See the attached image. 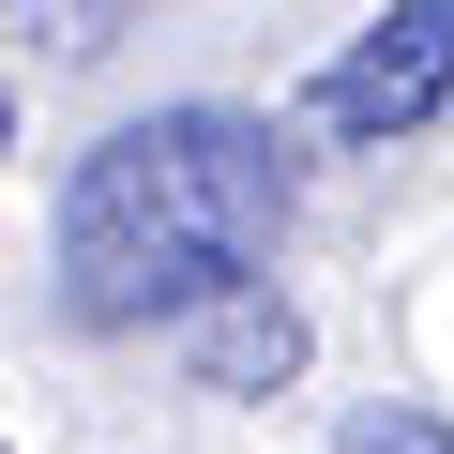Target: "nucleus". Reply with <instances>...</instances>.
<instances>
[{"label": "nucleus", "instance_id": "obj_1", "mask_svg": "<svg viewBox=\"0 0 454 454\" xmlns=\"http://www.w3.org/2000/svg\"><path fill=\"white\" fill-rule=\"evenodd\" d=\"M273 243H288V152L243 106H152L61 182V303L91 333H152L258 288Z\"/></svg>", "mask_w": 454, "mask_h": 454}, {"label": "nucleus", "instance_id": "obj_4", "mask_svg": "<svg viewBox=\"0 0 454 454\" xmlns=\"http://www.w3.org/2000/svg\"><path fill=\"white\" fill-rule=\"evenodd\" d=\"M0 16H16V31H46L61 61H91V46H121V31H137V0H0Z\"/></svg>", "mask_w": 454, "mask_h": 454}, {"label": "nucleus", "instance_id": "obj_2", "mask_svg": "<svg viewBox=\"0 0 454 454\" xmlns=\"http://www.w3.org/2000/svg\"><path fill=\"white\" fill-rule=\"evenodd\" d=\"M439 91H454V0H394V16L318 76V137H364V152H379V137H409Z\"/></svg>", "mask_w": 454, "mask_h": 454}, {"label": "nucleus", "instance_id": "obj_3", "mask_svg": "<svg viewBox=\"0 0 454 454\" xmlns=\"http://www.w3.org/2000/svg\"><path fill=\"white\" fill-rule=\"evenodd\" d=\"M288 364H303V318H288L273 288L197 303V379H212V394H258V379H288Z\"/></svg>", "mask_w": 454, "mask_h": 454}, {"label": "nucleus", "instance_id": "obj_5", "mask_svg": "<svg viewBox=\"0 0 454 454\" xmlns=\"http://www.w3.org/2000/svg\"><path fill=\"white\" fill-rule=\"evenodd\" d=\"M348 454H454L439 409H348Z\"/></svg>", "mask_w": 454, "mask_h": 454}, {"label": "nucleus", "instance_id": "obj_6", "mask_svg": "<svg viewBox=\"0 0 454 454\" xmlns=\"http://www.w3.org/2000/svg\"><path fill=\"white\" fill-rule=\"evenodd\" d=\"M0 152H16V106H0Z\"/></svg>", "mask_w": 454, "mask_h": 454}]
</instances>
